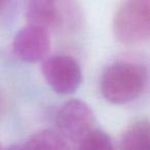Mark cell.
<instances>
[{"label": "cell", "mask_w": 150, "mask_h": 150, "mask_svg": "<svg viewBox=\"0 0 150 150\" xmlns=\"http://www.w3.org/2000/svg\"><path fill=\"white\" fill-rule=\"evenodd\" d=\"M41 72L48 86L60 95L74 93L82 81L79 63L70 56L46 58L41 65Z\"/></svg>", "instance_id": "cell-3"}, {"label": "cell", "mask_w": 150, "mask_h": 150, "mask_svg": "<svg viewBox=\"0 0 150 150\" xmlns=\"http://www.w3.org/2000/svg\"><path fill=\"white\" fill-rule=\"evenodd\" d=\"M26 19L30 25L43 29L54 28L61 22V13L57 0H29L26 8Z\"/></svg>", "instance_id": "cell-6"}, {"label": "cell", "mask_w": 150, "mask_h": 150, "mask_svg": "<svg viewBox=\"0 0 150 150\" xmlns=\"http://www.w3.org/2000/svg\"><path fill=\"white\" fill-rule=\"evenodd\" d=\"M79 148L86 150H109L112 149V141L104 131L92 129L79 140Z\"/></svg>", "instance_id": "cell-9"}, {"label": "cell", "mask_w": 150, "mask_h": 150, "mask_svg": "<svg viewBox=\"0 0 150 150\" xmlns=\"http://www.w3.org/2000/svg\"><path fill=\"white\" fill-rule=\"evenodd\" d=\"M113 32L127 45L146 42L150 35V0H125L113 20Z\"/></svg>", "instance_id": "cell-2"}, {"label": "cell", "mask_w": 150, "mask_h": 150, "mask_svg": "<svg viewBox=\"0 0 150 150\" xmlns=\"http://www.w3.org/2000/svg\"><path fill=\"white\" fill-rule=\"evenodd\" d=\"M95 115L86 102L72 99L62 105L56 116V123L59 132L73 142L79 140L93 129Z\"/></svg>", "instance_id": "cell-4"}, {"label": "cell", "mask_w": 150, "mask_h": 150, "mask_svg": "<svg viewBox=\"0 0 150 150\" xmlns=\"http://www.w3.org/2000/svg\"><path fill=\"white\" fill-rule=\"evenodd\" d=\"M1 148H2V146H1V144H0V149H1Z\"/></svg>", "instance_id": "cell-11"}, {"label": "cell", "mask_w": 150, "mask_h": 150, "mask_svg": "<svg viewBox=\"0 0 150 150\" xmlns=\"http://www.w3.org/2000/svg\"><path fill=\"white\" fill-rule=\"evenodd\" d=\"M19 148L30 149H68V140L60 133L54 129H44L30 136L24 145Z\"/></svg>", "instance_id": "cell-8"}, {"label": "cell", "mask_w": 150, "mask_h": 150, "mask_svg": "<svg viewBox=\"0 0 150 150\" xmlns=\"http://www.w3.org/2000/svg\"><path fill=\"white\" fill-rule=\"evenodd\" d=\"M146 84L147 70L143 65L118 61L103 71L100 88L108 102L121 105L137 100L145 91Z\"/></svg>", "instance_id": "cell-1"}, {"label": "cell", "mask_w": 150, "mask_h": 150, "mask_svg": "<svg viewBox=\"0 0 150 150\" xmlns=\"http://www.w3.org/2000/svg\"><path fill=\"white\" fill-rule=\"evenodd\" d=\"M4 2H5V0H0V9L2 8L3 4H4Z\"/></svg>", "instance_id": "cell-10"}, {"label": "cell", "mask_w": 150, "mask_h": 150, "mask_svg": "<svg viewBox=\"0 0 150 150\" xmlns=\"http://www.w3.org/2000/svg\"><path fill=\"white\" fill-rule=\"evenodd\" d=\"M120 148L125 150L150 149V123L147 119L134 121L120 138Z\"/></svg>", "instance_id": "cell-7"}, {"label": "cell", "mask_w": 150, "mask_h": 150, "mask_svg": "<svg viewBox=\"0 0 150 150\" xmlns=\"http://www.w3.org/2000/svg\"><path fill=\"white\" fill-rule=\"evenodd\" d=\"M50 47V39L47 30L30 24L17 32L13 41L15 54L26 63L43 60Z\"/></svg>", "instance_id": "cell-5"}]
</instances>
